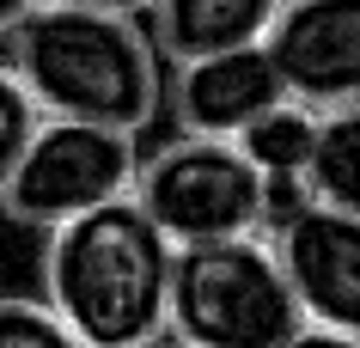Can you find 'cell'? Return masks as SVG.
I'll list each match as a JSON object with an SVG mask.
<instances>
[{
  "instance_id": "obj_17",
  "label": "cell",
  "mask_w": 360,
  "mask_h": 348,
  "mask_svg": "<svg viewBox=\"0 0 360 348\" xmlns=\"http://www.w3.org/2000/svg\"><path fill=\"white\" fill-rule=\"evenodd\" d=\"M147 348H184V342H147Z\"/></svg>"
},
{
  "instance_id": "obj_10",
  "label": "cell",
  "mask_w": 360,
  "mask_h": 348,
  "mask_svg": "<svg viewBox=\"0 0 360 348\" xmlns=\"http://www.w3.org/2000/svg\"><path fill=\"white\" fill-rule=\"evenodd\" d=\"M318 116L323 110H305V104L281 98L263 116H250L245 129L232 135V147L245 153V165L257 177H300L305 159H311V141H318Z\"/></svg>"
},
{
  "instance_id": "obj_8",
  "label": "cell",
  "mask_w": 360,
  "mask_h": 348,
  "mask_svg": "<svg viewBox=\"0 0 360 348\" xmlns=\"http://www.w3.org/2000/svg\"><path fill=\"white\" fill-rule=\"evenodd\" d=\"M287 92H281V79H275V67H269L263 43L177 61V122H184V135L232 141L250 116H263Z\"/></svg>"
},
{
  "instance_id": "obj_11",
  "label": "cell",
  "mask_w": 360,
  "mask_h": 348,
  "mask_svg": "<svg viewBox=\"0 0 360 348\" xmlns=\"http://www.w3.org/2000/svg\"><path fill=\"white\" fill-rule=\"evenodd\" d=\"M354 159H360V110H323L318 116V141H311V159H305V172H300L305 202H311V208L360 214L354 208V195H360Z\"/></svg>"
},
{
  "instance_id": "obj_7",
  "label": "cell",
  "mask_w": 360,
  "mask_h": 348,
  "mask_svg": "<svg viewBox=\"0 0 360 348\" xmlns=\"http://www.w3.org/2000/svg\"><path fill=\"white\" fill-rule=\"evenodd\" d=\"M275 269H281L293 306L305 324L323 330H360V214L342 208H293L275 220Z\"/></svg>"
},
{
  "instance_id": "obj_16",
  "label": "cell",
  "mask_w": 360,
  "mask_h": 348,
  "mask_svg": "<svg viewBox=\"0 0 360 348\" xmlns=\"http://www.w3.org/2000/svg\"><path fill=\"white\" fill-rule=\"evenodd\" d=\"M31 6H37V0H0V37H6V31H13V25L31 13Z\"/></svg>"
},
{
  "instance_id": "obj_3",
  "label": "cell",
  "mask_w": 360,
  "mask_h": 348,
  "mask_svg": "<svg viewBox=\"0 0 360 348\" xmlns=\"http://www.w3.org/2000/svg\"><path fill=\"white\" fill-rule=\"evenodd\" d=\"M300 324L263 232L171 251L165 330L184 348H281Z\"/></svg>"
},
{
  "instance_id": "obj_14",
  "label": "cell",
  "mask_w": 360,
  "mask_h": 348,
  "mask_svg": "<svg viewBox=\"0 0 360 348\" xmlns=\"http://www.w3.org/2000/svg\"><path fill=\"white\" fill-rule=\"evenodd\" d=\"M281 348H360V336H348V330H323V324H300Z\"/></svg>"
},
{
  "instance_id": "obj_15",
  "label": "cell",
  "mask_w": 360,
  "mask_h": 348,
  "mask_svg": "<svg viewBox=\"0 0 360 348\" xmlns=\"http://www.w3.org/2000/svg\"><path fill=\"white\" fill-rule=\"evenodd\" d=\"M61 6H92V13H141L153 0H61Z\"/></svg>"
},
{
  "instance_id": "obj_13",
  "label": "cell",
  "mask_w": 360,
  "mask_h": 348,
  "mask_svg": "<svg viewBox=\"0 0 360 348\" xmlns=\"http://www.w3.org/2000/svg\"><path fill=\"white\" fill-rule=\"evenodd\" d=\"M37 104H31V92H25L19 79H13V67H0V190H6V177H13V165H19L25 141L37 135Z\"/></svg>"
},
{
  "instance_id": "obj_5",
  "label": "cell",
  "mask_w": 360,
  "mask_h": 348,
  "mask_svg": "<svg viewBox=\"0 0 360 348\" xmlns=\"http://www.w3.org/2000/svg\"><path fill=\"white\" fill-rule=\"evenodd\" d=\"M134 165H141L134 135L43 116L37 135L25 141L13 177H6V190H0V214H13L25 226H61V220L98 208V202L129 195Z\"/></svg>"
},
{
  "instance_id": "obj_12",
  "label": "cell",
  "mask_w": 360,
  "mask_h": 348,
  "mask_svg": "<svg viewBox=\"0 0 360 348\" xmlns=\"http://www.w3.org/2000/svg\"><path fill=\"white\" fill-rule=\"evenodd\" d=\"M0 348H86V342H79L43 299L6 293V299H0Z\"/></svg>"
},
{
  "instance_id": "obj_4",
  "label": "cell",
  "mask_w": 360,
  "mask_h": 348,
  "mask_svg": "<svg viewBox=\"0 0 360 348\" xmlns=\"http://www.w3.org/2000/svg\"><path fill=\"white\" fill-rule=\"evenodd\" d=\"M129 195L171 251L263 226V177L245 165V153L232 141H208V135L165 141L147 165H134Z\"/></svg>"
},
{
  "instance_id": "obj_6",
  "label": "cell",
  "mask_w": 360,
  "mask_h": 348,
  "mask_svg": "<svg viewBox=\"0 0 360 348\" xmlns=\"http://www.w3.org/2000/svg\"><path fill=\"white\" fill-rule=\"evenodd\" d=\"M281 92L305 110L360 104V0H281L263 31Z\"/></svg>"
},
{
  "instance_id": "obj_1",
  "label": "cell",
  "mask_w": 360,
  "mask_h": 348,
  "mask_svg": "<svg viewBox=\"0 0 360 348\" xmlns=\"http://www.w3.org/2000/svg\"><path fill=\"white\" fill-rule=\"evenodd\" d=\"M171 245L134 195L98 202L49 226L43 245V306L86 348H147L165 336Z\"/></svg>"
},
{
  "instance_id": "obj_2",
  "label": "cell",
  "mask_w": 360,
  "mask_h": 348,
  "mask_svg": "<svg viewBox=\"0 0 360 348\" xmlns=\"http://www.w3.org/2000/svg\"><path fill=\"white\" fill-rule=\"evenodd\" d=\"M6 37H13V79L31 92L37 116L122 135L159 116V49L134 25V13L37 0Z\"/></svg>"
},
{
  "instance_id": "obj_9",
  "label": "cell",
  "mask_w": 360,
  "mask_h": 348,
  "mask_svg": "<svg viewBox=\"0 0 360 348\" xmlns=\"http://www.w3.org/2000/svg\"><path fill=\"white\" fill-rule=\"evenodd\" d=\"M275 6L281 0H153V49H165L171 61L250 49L263 43Z\"/></svg>"
}]
</instances>
